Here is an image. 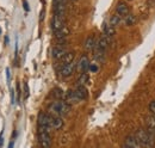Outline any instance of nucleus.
Wrapping results in <instances>:
<instances>
[{
    "instance_id": "1",
    "label": "nucleus",
    "mask_w": 155,
    "mask_h": 148,
    "mask_svg": "<svg viewBox=\"0 0 155 148\" xmlns=\"http://www.w3.org/2000/svg\"><path fill=\"white\" fill-rule=\"evenodd\" d=\"M49 111L55 116H66L71 111V104H68L66 100L58 99L49 105Z\"/></svg>"
},
{
    "instance_id": "2",
    "label": "nucleus",
    "mask_w": 155,
    "mask_h": 148,
    "mask_svg": "<svg viewBox=\"0 0 155 148\" xmlns=\"http://www.w3.org/2000/svg\"><path fill=\"white\" fill-rule=\"evenodd\" d=\"M135 136L137 141H138V143L141 145V147H152L153 146V142H152L153 139L150 137L148 131L143 129H138L136 131Z\"/></svg>"
},
{
    "instance_id": "3",
    "label": "nucleus",
    "mask_w": 155,
    "mask_h": 148,
    "mask_svg": "<svg viewBox=\"0 0 155 148\" xmlns=\"http://www.w3.org/2000/svg\"><path fill=\"white\" fill-rule=\"evenodd\" d=\"M38 142L42 147L48 148L51 145V139H50V131L44 129H38Z\"/></svg>"
},
{
    "instance_id": "4",
    "label": "nucleus",
    "mask_w": 155,
    "mask_h": 148,
    "mask_svg": "<svg viewBox=\"0 0 155 148\" xmlns=\"http://www.w3.org/2000/svg\"><path fill=\"white\" fill-rule=\"evenodd\" d=\"M75 66H77V63L74 61L73 62H69V63H66V65H62V67L60 69V74L63 78L71 76L72 74L74 73V71H75Z\"/></svg>"
},
{
    "instance_id": "5",
    "label": "nucleus",
    "mask_w": 155,
    "mask_h": 148,
    "mask_svg": "<svg viewBox=\"0 0 155 148\" xmlns=\"http://www.w3.org/2000/svg\"><path fill=\"white\" fill-rule=\"evenodd\" d=\"M123 147L136 148V147H141V145L138 143V141H137V139H136L135 135H129V136H127V137H125Z\"/></svg>"
},
{
    "instance_id": "6",
    "label": "nucleus",
    "mask_w": 155,
    "mask_h": 148,
    "mask_svg": "<svg viewBox=\"0 0 155 148\" xmlns=\"http://www.w3.org/2000/svg\"><path fill=\"white\" fill-rule=\"evenodd\" d=\"M63 25H64V18L58 17V16H56V15H54L53 20H51V30H53V32H56V31L60 30Z\"/></svg>"
},
{
    "instance_id": "7",
    "label": "nucleus",
    "mask_w": 155,
    "mask_h": 148,
    "mask_svg": "<svg viewBox=\"0 0 155 148\" xmlns=\"http://www.w3.org/2000/svg\"><path fill=\"white\" fill-rule=\"evenodd\" d=\"M74 92H75L77 97L80 100H85L88 97V91H87V89H86L85 85H78L77 89L74 90Z\"/></svg>"
},
{
    "instance_id": "8",
    "label": "nucleus",
    "mask_w": 155,
    "mask_h": 148,
    "mask_svg": "<svg viewBox=\"0 0 155 148\" xmlns=\"http://www.w3.org/2000/svg\"><path fill=\"white\" fill-rule=\"evenodd\" d=\"M116 12L120 17H127L129 15V6L125 2L119 1L116 6Z\"/></svg>"
},
{
    "instance_id": "9",
    "label": "nucleus",
    "mask_w": 155,
    "mask_h": 148,
    "mask_svg": "<svg viewBox=\"0 0 155 148\" xmlns=\"http://www.w3.org/2000/svg\"><path fill=\"white\" fill-rule=\"evenodd\" d=\"M54 34H55V37L58 38V41H64L67 37L69 36L71 31H69V29H68L66 25H63L60 30H58V31L54 32Z\"/></svg>"
},
{
    "instance_id": "10",
    "label": "nucleus",
    "mask_w": 155,
    "mask_h": 148,
    "mask_svg": "<svg viewBox=\"0 0 155 148\" xmlns=\"http://www.w3.org/2000/svg\"><path fill=\"white\" fill-rule=\"evenodd\" d=\"M90 60H88V57L87 56H81L80 57V61H79V63H78V68L81 71V73L82 72H87L88 71V68H90Z\"/></svg>"
},
{
    "instance_id": "11",
    "label": "nucleus",
    "mask_w": 155,
    "mask_h": 148,
    "mask_svg": "<svg viewBox=\"0 0 155 148\" xmlns=\"http://www.w3.org/2000/svg\"><path fill=\"white\" fill-rule=\"evenodd\" d=\"M66 53H67V49L64 47H62V45H56L51 50V55H53L54 59H56V60H60Z\"/></svg>"
},
{
    "instance_id": "12",
    "label": "nucleus",
    "mask_w": 155,
    "mask_h": 148,
    "mask_svg": "<svg viewBox=\"0 0 155 148\" xmlns=\"http://www.w3.org/2000/svg\"><path fill=\"white\" fill-rule=\"evenodd\" d=\"M109 38L105 36H101L99 39H98L97 44H96V47H97V50H103V52H106V49H107V47H109Z\"/></svg>"
},
{
    "instance_id": "13",
    "label": "nucleus",
    "mask_w": 155,
    "mask_h": 148,
    "mask_svg": "<svg viewBox=\"0 0 155 148\" xmlns=\"http://www.w3.org/2000/svg\"><path fill=\"white\" fill-rule=\"evenodd\" d=\"M64 100L68 103V104H75V103H79L80 99L77 97L75 92L73 90H68L67 93L64 94Z\"/></svg>"
},
{
    "instance_id": "14",
    "label": "nucleus",
    "mask_w": 155,
    "mask_h": 148,
    "mask_svg": "<svg viewBox=\"0 0 155 148\" xmlns=\"http://www.w3.org/2000/svg\"><path fill=\"white\" fill-rule=\"evenodd\" d=\"M63 127V119L62 116H55L53 115V129L58 130Z\"/></svg>"
},
{
    "instance_id": "15",
    "label": "nucleus",
    "mask_w": 155,
    "mask_h": 148,
    "mask_svg": "<svg viewBox=\"0 0 155 148\" xmlns=\"http://www.w3.org/2000/svg\"><path fill=\"white\" fill-rule=\"evenodd\" d=\"M115 26H112L111 24H104V35L107 37L109 39L112 38L115 35Z\"/></svg>"
},
{
    "instance_id": "16",
    "label": "nucleus",
    "mask_w": 155,
    "mask_h": 148,
    "mask_svg": "<svg viewBox=\"0 0 155 148\" xmlns=\"http://www.w3.org/2000/svg\"><path fill=\"white\" fill-rule=\"evenodd\" d=\"M96 38L94 36H90L86 38V41H85V49L86 50H93L94 49V47H96Z\"/></svg>"
},
{
    "instance_id": "17",
    "label": "nucleus",
    "mask_w": 155,
    "mask_h": 148,
    "mask_svg": "<svg viewBox=\"0 0 155 148\" xmlns=\"http://www.w3.org/2000/svg\"><path fill=\"white\" fill-rule=\"evenodd\" d=\"M60 60H61L62 65H66V63L73 62V61H74V53H72V52H67V53L62 56Z\"/></svg>"
},
{
    "instance_id": "18",
    "label": "nucleus",
    "mask_w": 155,
    "mask_h": 148,
    "mask_svg": "<svg viewBox=\"0 0 155 148\" xmlns=\"http://www.w3.org/2000/svg\"><path fill=\"white\" fill-rule=\"evenodd\" d=\"M78 82H79V85H86V84L90 82V76H88L87 72H82L81 73V75L79 76Z\"/></svg>"
},
{
    "instance_id": "19",
    "label": "nucleus",
    "mask_w": 155,
    "mask_h": 148,
    "mask_svg": "<svg viewBox=\"0 0 155 148\" xmlns=\"http://www.w3.org/2000/svg\"><path fill=\"white\" fill-rule=\"evenodd\" d=\"M136 22H137V19H136V16H134V15H128V16L125 17V24L129 25V26L135 25Z\"/></svg>"
},
{
    "instance_id": "20",
    "label": "nucleus",
    "mask_w": 155,
    "mask_h": 148,
    "mask_svg": "<svg viewBox=\"0 0 155 148\" xmlns=\"http://www.w3.org/2000/svg\"><path fill=\"white\" fill-rule=\"evenodd\" d=\"M53 96H54L56 99H64V93H63V91H62L61 89H58V87L53 90Z\"/></svg>"
},
{
    "instance_id": "21",
    "label": "nucleus",
    "mask_w": 155,
    "mask_h": 148,
    "mask_svg": "<svg viewBox=\"0 0 155 148\" xmlns=\"http://www.w3.org/2000/svg\"><path fill=\"white\" fill-rule=\"evenodd\" d=\"M119 23H120V16H119L118 13L114 15V16L110 18V24H111L112 26H117Z\"/></svg>"
},
{
    "instance_id": "22",
    "label": "nucleus",
    "mask_w": 155,
    "mask_h": 148,
    "mask_svg": "<svg viewBox=\"0 0 155 148\" xmlns=\"http://www.w3.org/2000/svg\"><path fill=\"white\" fill-rule=\"evenodd\" d=\"M29 94H30L29 85H28V82H24V97H25V98H28V97H29Z\"/></svg>"
},
{
    "instance_id": "23",
    "label": "nucleus",
    "mask_w": 155,
    "mask_h": 148,
    "mask_svg": "<svg viewBox=\"0 0 155 148\" xmlns=\"http://www.w3.org/2000/svg\"><path fill=\"white\" fill-rule=\"evenodd\" d=\"M11 104H12V105L16 104V92H15L13 89L11 90Z\"/></svg>"
},
{
    "instance_id": "24",
    "label": "nucleus",
    "mask_w": 155,
    "mask_h": 148,
    "mask_svg": "<svg viewBox=\"0 0 155 148\" xmlns=\"http://www.w3.org/2000/svg\"><path fill=\"white\" fill-rule=\"evenodd\" d=\"M149 110H150L152 113H155V100L150 102V104H149Z\"/></svg>"
},
{
    "instance_id": "25",
    "label": "nucleus",
    "mask_w": 155,
    "mask_h": 148,
    "mask_svg": "<svg viewBox=\"0 0 155 148\" xmlns=\"http://www.w3.org/2000/svg\"><path fill=\"white\" fill-rule=\"evenodd\" d=\"M88 71H90V72H93V73H96V72H98V67L96 66V65H90V68H88Z\"/></svg>"
},
{
    "instance_id": "26",
    "label": "nucleus",
    "mask_w": 155,
    "mask_h": 148,
    "mask_svg": "<svg viewBox=\"0 0 155 148\" xmlns=\"http://www.w3.org/2000/svg\"><path fill=\"white\" fill-rule=\"evenodd\" d=\"M23 6H24V10H25L26 12H29V11H30V7H29V4H28V1H26V0H23Z\"/></svg>"
},
{
    "instance_id": "27",
    "label": "nucleus",
    "mask_w": 155,
    "mask_h": 148,
    "mask_svg": "<svg viewBox=\"0 0 155 148\" xmlns=\"http://www.w3.org/2000/svg\"><path fill=\"white\" fill-rule=\"evenodd\" d=\"M10 79H11V73H10V68L7 67L6 68V80H7L8 84H10Z\"/></svg>"
},
{
    "instance_id": "28",
    "label": "nucleus",
    "mask_w": 155,
    "mask_h": 148,
    "mask_svg": "<svg viewBox=\"0 0 155 148\" xmlns=\"http://www.w3.org/2000/svg\"><path fill=\"white\" fill-rule=\"evenodd\" d=\"M2 133H4V129H2V131L0 133V147L2 146Z\"/></svg>"
},
{
    "instance_id": "29",
    "label": "nucleus",
    "mask_w": 155,
    "mask_h": 148,
    "mask_svg": "<svg viewBox=\"0 0 155 148\" xmlns=\"http://www.w3.org/2000/svg\"><path fill=\"white\" fill-rule=\"evenodd\" d=\"M13 146H15V141L12 140V141L10 142V145H8V147H10V148H12V147H13Z\"/></svg>"
},
{
    "instance_id": "30",
    "label": "nucleus",
    "mask_w": 155,
    "mask_h": 148,
    "mask_svg": "<svg viewBox=\"0 0 155 148\" xmlns=\"http://www.w3.org/2000/svg\"><path fill=\"white\" fill-rule=\"evenodd\" d=\"M0 35H1V30H0Z\"/></svg>"
},
{
    "instance_id": "31",
    "label": "nucleus",
    "mask_w": 155,
    "mask_h": 148,
    "mask_svg": "<svg viewBox=\"0 0 155 148\" xmlns=\"http://www.w3.org/2000/svg\"><path fill=\"white\" fill-rule=\"evenodd\" d=\"M128 1H130V0H128Z\"/></svg>"
}]
</instances>
